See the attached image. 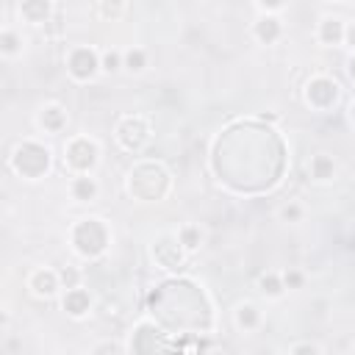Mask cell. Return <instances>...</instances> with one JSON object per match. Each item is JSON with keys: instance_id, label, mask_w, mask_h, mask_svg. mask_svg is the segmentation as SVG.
Returning a JSON list of instances; mask_svg holds the SVG:
<instances>
[{"instance_id": "cell-1", "label": "cell", "mask_w": 355, "mask_h": 355, "mask_svg": "<svg viewBox=\"0 0 355 355\" xmlns=\"http://www.w3.org/2000/svg\"><path fill=\"white\" fill-rule=\"evenodd\" d=\"M169 186H172V178L158 161H141L128 172V194L141 202L164 200Z\"/></svg>"}, {"instance_id": "cell-2", "label": "cell", "mask_w": 355, "mask_h": 355, "mask_svg": "<svg viewBox=\"0 0 355 355\" xmlns=\"http://www.w3.org/2000/svg\"><path fill=\"white\" fill-rule=\"evenodd\" d=\"M69 241H72V250L80 255V258H100L108 244H111V230L103 219L97 216H86V219H78L69 230Z\"/></svg>"}, {"instance_id": "cell-3", "label": "cell", "mask_w": 355, "mask_h": 355, "mask_svg": "<svg viewBox=\"0 0 355 355\" xmlns=\"http://www.w3.org/2000/svg\"><path fill=\"white\" fill-rule=\"evenodd\" d=\"M8 164H11V169L19 178H25V180H42L50 172V166H53V153H50L47 144L33 141V139H25V141H19L14 147Z\"/></svg>"}, {"instance_id": "cell-4", "label": "cell", "mask_w": 355, "mask_h": 355, "mask_svg": "<svg viewBox=\"0 0 355 355\" xmlns=\"http://www.w3.org/2000/svg\"><path fill=\"white\" fill-rule=\"evenodd\" d=\"M100 164V147L89 136H72L64 144V166L72 175H89Z\"/></svg>"}, {"instance_id": "cell-5", "label": "cell", "mask_w": 355, "mask_h": 355, "mask_svg": "<svg viewBox=\"0 0 355 355\" xmlns=\"http://www.w3.org/2000/svg\"><path fill=\"white\" fill-rule=\"evenodd\" d=\"M114 139H116V144H119L125 153H141V150L147 147V141H150V125H147L144 116L128 114V116H122V119L116 122Z\"/></svg>"}, {"instance_id": "cell-6", "label": "cell", "mask_w": 355, "mask_h": 355, "mask_svg": "<svg viewBox=\"0 0 355 355\" xmlns=\"http://www.w3.org/2000/svg\"><path fill=\"white\" fill-rule=\"evenodd\" d=\"M67 72H69V78L78 80V83L92 80L97 72H103V69H100V53H97L94 47H86V44L72 47V50L67 53Z\"/></svg>"}, {"instance_id": "cell-7", "label": "cell", "mask_w": 355, "mask_h": 355, "mask_svg": "<svg viewBox=\"0 0 355 355\" xmlns=\"http://www.w3.org/2000/svg\"><path fill=\"white\" fill-rule=\"evenodd\" d=\"M302 94H305V103H308L311 108L327 111V108H333V105L338 103L341 89H338V83H336L330 75H313V78L305 83Z\"/></svg>"}, {"instance_id": "cell-8", "label": "cell", "mask_w": 355, "mask_h": 355, "mask_svg": "<svg viewBox=\"0 0 355 355\" xmlns=\"http://www.w3.org/2000/svg\"><path fill=\"white\" fill-rule=\"evenodd\" d=\"M153 258L161 269H180L183 258H186V250L178 241V233L175 236H158L153 241Z\"/></svg>"}, {"instance_id": "cell-9", "label": "cell", "mask_w": 355, "mask_h": 355, "mask_svg": "<svg viewBox=\"0 0 355 355\" xmlns=\"http://www.w3.org/2000/svg\"><path fill=\"white\" fill-rule=\"evenodd\" d=\"M28 288L33 291V297H42V300H50L58 294L61 288V277H58V269H50V266H39L28 275Z\"/></svg>"}, {"instance_id": "cell-10", "label": "cell", "mask_w": 355, "mask_h": 355, "mask_svg": "<svg viewBox=\"0 0 355 355\" xmlns=\"http://www.w3.org/2000/svg\"><path fill=\"white\" fill-rule=\"evenodd\" d=\"M61 308H64L67 316H72V319H83V316L92 311V294H89L86 288H80V286H75V288H64Z\"/></svg>"}, {"instance_id": "cell-11", "label": "cell", "mask_w": 355, "mask_h": 355, "mask_svg": "<svg viewBox=\"0 0 355 355\" xmlns=\"http://www.w3.org/2000/svg\"><path fill=\"white\" fill-rule=\"evenodd\" d=\"M252 36L261 42V44H275L280 36H283V22L277 19V14H261L252 25Z\"/></svg>"}, {"instance_id": "cell-12", "label": "cell", "mask_w": 355, "mask_h": 355, "mask_svg": "<svg viewBox=\"0 0 355 355\" xmlns=\"http://www.w3.org/2000/svg\"><path fill=\"white\" fill-rule=\"evenodd\" d=\"M19 17L31 25H47L53 17V0H19Z\"/></svg>"}, {"instance_id": "cell-13", "label": "cell", "mask_w": 355, "mask_h": 355, "mask_svg": "<svg viewBox=\"0 0 355 355\" xmlns=\"http://www.w3.org/2000/svg\"><path fill=\"white\" fill-rule=\"evenodd\" d=\"M344 31H347V22H344V19H338V17H324V19L319 22V28H316V39H319L322 44H327V47L344 44Z\"/></svg>"}, {"instance_id": "cell-14", "label": "cell", "mask_w": 355, "mask_h": 355, "mask_svg": "<svg viewBox=\"0 0 355 355\" xmlns=\"http://www.w3.org/2000/svg\"><path fill=\"white\" fill-rule=\"evenodd\" d=\"M97 191H100V186H97V180L92 178V172H89V175H72V183H69L72 200H78V202H92V200L97 197Z\"/></svg>"}, {"instance_id": "cell-15", "label": "cell", "mask_w": 355, "mask_h": 355, "mask_svg": "<svg viewBox=\"0 0 355 355\" xmlns=\"http://www.w3.org/2000/svg\"><path fill=\"white\" fill-rule=\"evenodd\" d=\"M39 125H42L47 133H61V130L67 128V111H64L61 105L50 103V105H44V108L39 111Z\"/></svg>"}, {"instance_id": "cell-16", "label": "cell", "mask_w": 355, "mask_h": 355, "mask_svg": "<svg viewBox=\"0 0 355 355\" xmlns=\"http://www.w3.org/2000/svg\"><path fill=\"white\" fill-rule=\"evenodd\" d=\"M308 172H311V178L319 180V183L333 180V175H336V161H333V155L316 153V155L311 158V164H308Z\"/></svg>"}, {"instance_id": "cell-17", "label": "cell", "mask_w": 355, "mask_h": 355, "mask_svg": "<svg viewBox=\"0 0 355 355\" xmlns=\"http://www.w3.org/2000/svg\"><path fill=\"white\" fill-rule=\"evenodd\" d=\"M258 288H261V294L269 297V300H277V297H283V294L288 291L280 272H263V275L258 277Z\"/></svg>"}, {"instance_id": "cell-18", "label": "cell", "mask_w": 355, "mask_h": 355, "mask_svg": "<svg viewBox=\"0 0 355 355\" xmlns=\"http://www.w3.org/2000/svg\"><path fill=\"white\" fill-rule=\"evenodd\" d=\"M233 319H236V327H239V330H255V327L261 324V311H258L252 302H241V305L236 308Z\"/></svg>"}, {"instance_id": "cell-19", "label": "cell", "mask_w": 355, "mask_h": 355, "mask_svg": "<svg viewBox=\"0 0 355 355\" xmlns=\"http://www.w3.org/2000/svg\"><path fill=\"white\" fill-rule=\"evenodd\" d=\"M178 241L183 244L186 252H194V250H200V244H202V230H200L197 225H183V227L178 230Z\"/></svg>"}, {"instance_id": "cell-20", "label": "cell", "mask_w": 355, "mask_h": 355, "mask_svg": "<svg viewBox=\"0 0 355 355\" xmlns=\"http://www.w3.org/2000/svg\"><path fill=\"white\" fill-rule=\"evenodd\" d=\"M19 50H22V36H19L17 31L6 28V31L0 33V53H3L6 58H11V55H17Z\"/></svg>"}, {"instance_id": "cell-21", "label": "cell", "mask_w": 355, "mask_h": 355, "mask_svg": "<svg viewBox=\"0 0 355 355\" xmlns=\"http://www.w3.org/2000/svg\"><path fill=\"white\" fill-rule=\"evenodd\" d=\"M100 69L108 72V75L125 69V53H119V50H105V53H100Z\"/></svg>"}, {"instance_id": "cell-22", "label": "cell", "mask_w": 355, "mask_h": 355, "mask_svg": "<svg viewBox=\"0 0 355 355\" xmlns=\"http://www.w3.org/2000/svg\"><path fill=\"white\" fill-rule=\"evenodd\" d=\"M97 14L103 19H119L125 14V0H97Z\"/></svg>"}, {"instance_id": "cell-23", "label": "cell", "mask_w": 355, "mask_h": 355, "mask_svg": "<svg viewBox=\"0 0 355 355\" xmlns=\"http://www.w3.org/2000/svg\"><path fill=\"white\" fill-rule=\"evenodd\" d=\"M147 67V53L141 47H130L125 50V69L128 72H141Z\"/></svg>"}, {"instance_id": "cell-24", "label": "cell", "mask_w": 355, "mask_h": 355, "mask_svg": "<svg viewBox=\"0 0 355 355\" xmlns=\"http://www.w3.org/2000/svg\"><path fill=\"white\" fill-rule=\"evenodd\" d=\"M302 214H305V208H302L300 202H294V200L283 202V205H280V211H277V216H280L283 222H300V219H302Z\"/></svg>"}, {"instance_id": "cell-25", "label": "cell", "mask_w": 355, "mask_h": 355, "mask_svg": "<svg viewBox=\"0 0 355 355\" xmlns=\"http://www.w3.org/2000/svg\"><path fill=\"white\" fill-rule=\"evenodd\" d=\"M58 277H61V288H75V286H80V269H78V266H61V269H58Z\"/></svg>"}, {"instance_id": "cell-26", "label": "cell", "mask_w": 355, "mask_h": 355, "mask_svg": "<svg viewBox=\"0 0 355 355\" xmlns=\"http://www.w3.org/2000/svg\"><path fill=\"white\" fill-rule=\"evenodd\" d=\"M283 283H286L288 291H297V288H302L305 275H302L300 269H286V272H283Z\"/></svg>"}, {"instance_id": "cell-27", "label": "cell", "mask_w": 355, "mask_h": 355, "mask_svg": "<svg viewBox=\"0 0 355 355\" xmlns=\"http://www.w3.org/2000/svg\"><path fill=\"white\" fill-rule=\"evenodd\" d=\"M92 352L94 355H100V352H125V347L122 344H114V341H105V344H97Z\"/></svg>"}, {"instance_id": "cell-28", "label": "cell", "mask_w": 355, "mask_h": 355, "mask_svg": "<svg viewBox=\"0 0 355 355\" xmlns=\"http://www.w3.org/2000/svg\"><path fill=\"white\" fill-rule=\"evenodd\" d=\"M288 352H294V355H300V352H311V355H313V352H322V347H319V344H311V341H305V344H294Z\"/></svg>"}, {"instance_id": "cell-29", "label": "cell", "mask_w": 355, "mask_h": 355, "mask_svg": "<svg viewBox=\"0 0 355 355\" xmlns=\"http://www.w3.org/2000/svg\"><path fill=\"white\" fill-rule=\"evenodd\" d=\"M255 3H258L266 14H275V11H280V8H283V3H286V0H255Z\"/></svg>"}, {"instance_id": "cell-30", "label": "cell", "mask_w": 355, "mask_h": 355, "mask_svg": "<svg viewBox=\"0 0 355 355\" xmlns=\"http://www.w3.org/2000/svg\"><path fill=\"white\" fill-rule=\"evenodd\" d=\"M344 44L355 53V22H347V31H344Z\"/></svg>"}, {"instance_id": "cell-31", "label": "cell", "mask_w": 355, "mask_h": 355, "mask_svg": "<svg viewBox=\"0 0 355 355\" xmlns=\"http://www.w3.org/2000/svg\"><path fill=\"white\" fill-rule=\"evenodd\" d=\"M347 75H349V80L355 83V53H352L349 61H347Z\"/></svg>"}, {"instance_id": "cell-32", "label": "cell", "mask_w": 355, "mask_h": 355, "mask_svg": "<svg viewBox=\"0 0 355 355\" xmlns=\"http://www.w3.org/2000/svg\"><path fill=\"white\" fill-rule=\"evenodd\" d=\"M347 116H349V122H352V128H355V100L349 103V111H347Z\"/></svg>"}, {"instance_id": "cell-33", "label": "cell", "mask_w": 355, "mask_h": 355, "mask_svg": "<svg viewBox=\"0 0 355 355\" xmlns=\"http://www.w3.org/2000/svg\"><path fill=\"white\" fill-rule=\"evenodd\" d=\"M324 3H336V0H324Z\"/></svg>"}, {"instance_id": "cell-34", "label": "cell", "mask_w": 355, "mask_h": 355, "mask_svg": "<svg viewBox=\"0 0 355 355\" xmlns=\"http://www.w3.org/2000/svg\"><path fill=\"white\" fill-rule=\"evenodd\" d=\"M352 3H355V0H352Z\"/></svg>"}]
</instances>
